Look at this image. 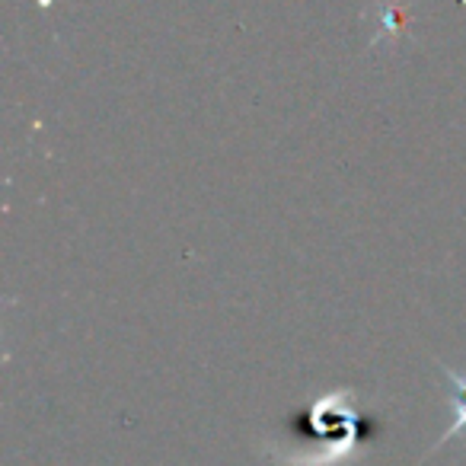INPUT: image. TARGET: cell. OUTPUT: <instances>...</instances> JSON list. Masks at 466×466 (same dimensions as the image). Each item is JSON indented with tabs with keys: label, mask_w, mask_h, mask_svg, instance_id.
Listing matches in <instances>:
<instances>
[{
	"label": "cell",
	"mask_w": 466,
	"mask_h": 466,
	"mask_svg": "<svg viewBox=\"0 0 466 466\" xmlns=\"http://www.w3.org/2000/svg\"><path fill=\"white\" fill-rule=\"evenodd\" d=\"M441 374H444L447 387H451L447 400H451V409H453V425L447 428L444 438H441L438 444L431 447V453H434V451H441V447H444L447 441L457 438V434H466V377H460L457 370L444 368V364H441Z\"/></svg>",
	"instance_id": "7a4b0ae2"
},
{
	"label": "cell",
	"mask_w": 466,
	"mask_h": 466,
	"mask_svg": "<svg viewBox=\"0 0 466 466\" xmlns=\"http://www.w3.org/2000/svg\"><path fill=\"white\" fill-rule=\"evenodd\" d=\"M364 425H370V419L358 412L345 393H326L294 415L291 447L275 460L288 466H339L370 441Z\"/></svg>",
	"instance_id": "6da1fadb"
}]
</instances>
